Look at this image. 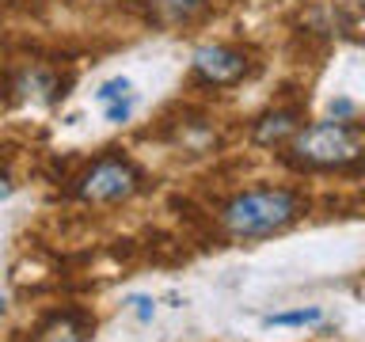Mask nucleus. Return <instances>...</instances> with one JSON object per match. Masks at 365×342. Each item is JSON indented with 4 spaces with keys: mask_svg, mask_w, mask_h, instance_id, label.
I'll list each match as a JSON object with an SVG mask.
<instances>
[{
    "mask_svg": "<svg viewBox=\"0 0 365 342\" xmlns=\"http://www.w3.org/2000/svg\"><path fill=\"white\" fill-rule=\"evenodd\" d=\"M255 73V61L244 46H232V42H210V46H198L190 57V80L198 88H210V91H221V88H236Z\"/></svg>",
    "mask_w": 365,
    "mask_h": 342,
    "instance_id": "20e7f679",
    "label": "nucleus"
},
{
    "mask_svg": "<svg viewBox=\"0 0 365 342\" xmlns=\"http://www.w3.org/2000/svg\"><path fill=\"white\" fill-rule=\"evenodd\" d=\"M301 130H304V114L301 110L297 107H274V110L259 114V118L251 122V141H255L259 148H278V152H285Z\"/></svg>",
    "mask_w": 365,
    "mask_h": 342,
    "instance_id": "423d86ee",
    "label": "nucleus"
},
{
    "mask_svg": "<svg viewBox=\"0 0 365 342\" xmlns=\"http://www.w3.org/2000/svg\"><path fill=\"white\" fill-rule=\"evenodd\" d=\"M324 323V308L304 304V308H285V312L262 316V327H319Z\"/></svg>",
    "mask_w": 365,
    "mask_h": 342,
    "instance_id": "1a4fd4ad",
    "label": "nucleus"
},
{
    "mask_svg": "<svg viewBox=\"0 0 365 342\" xmlns=\"http://www.w3.org/2000/svg\"><path fill=\"white\" fill-rule=\"evenodd\" d=\"M11 103H57L68 95V76L53 73L50 65H23L11 73Z\"/></svg>",
    "mask_w": 365,
    "mask_h": 342,
    "instance_id": "39448f33",
    "label": "nucleus"
},
{
    "mask_svg": "<svg viewBox=\"0 0 365 342\" xmlns=\"http://www.w3.org/2000/svg\"><path fill=\"white\" fill-rule=\"evenodd\" d=\"M282 160L293 171L304 175H346V171H361L365 167V133L354 122H312L293 137V145L282 152Z\"/></svg>",
    "mask_w": 365,
    "mask_h": 342,
    "instance_id": "f03ea898",
    "label": "nucleus"
},
{
    "mask_svg": "<svg viewBox=\"0 0 365 342\" xmlns=\"http://www.w3.org/2000/svg\"><path fill=\"white\" fill-rule=\"evenodd\" d=\"M304 213L308 198L297 187H251L217 209V228L236 244H255L289 232L297 221H304Z\"/></svg>",
    "mask_w": 365,
    "mask_h": 342,
    "instance_id": "f257e3e1",
    "label": "nucleus"
},
{
    "mask_svg": "<svg viewBox=\"0 0 365 342\" xmlns=\"http://www.w3.org/2000/svg\"><path fill=\"white\" fill-rule=\"evenodd\" d=\"M327 114L331 118H339V122H350L354 114H358V107H354V99H346V95H335L327 103Z\"/></svg>",
    "mask_w": 365,
    "mask_h": 342,
    "instance_id": "ddd939ff",
    "label": "nucleus"
},
{
    "mask_svg": "<svg viewBox=\"0 0 365 342\" xmlns=\"http://www.w3.org/2000/svg\"><path fill=\"white\" fill-rule=\"evenodd\" d=\"M91 338H96V316H88L84 308L50 312L34 327V342H91Z\"/></svg>",
    "mask_w": 365,
    "mask_h": 342,
    "instance_id": "0eeeda50",
    "label": "nucleus"
},
{
    "mask_svg": "<svg viewBox=\"0 0 365 342\" xmlns=\"http://www.w3.org/2000/svg\"><path fill=\"white\" fill-rule=\"evenodd\" d=\"M125 95H133V84L125 76H110V80H103V84L96 88V99L103 103V107H110V103H118Z\"/></svg>",
    "mask_w": 365,
    "mask_h": 342,
    "instance_id": "9d476101",
    "label": "nucleus"
},
{
    "mask_svg": "<svg viewBox=\"0 0 365 342\" xmlns=\"http://www.w3.org/2000/svg\"><path fill=\"white\" fill-rule=\"evenodd\" d=\"M133 110H137V95H125L118 103H110V107H103V118H107L110 125H125L133 118Z\"/></svg>",
    "mask_w": 365,
    "mask_h": 342,
    "instance_id": "f8f14e48",
    "label": "nucleus"
},
{
    "mask_svg": "<svg viewBox=\"0 0 365 342\" xmlns=\"http://www.w3.org/2000/svg\"><path fill=\"white\" fill-rule=\"evenodd\" d=\"M145 4L156 27H179V23H190L210 0H145Z\"/></svg>",
    "mask_w": 365,
    "mask_h": 342,
    "instance_id": "6e6552de",
    "label": "nucleus"
},
{
    "mask_svg": "<svg viewBox=\"0 0 365 342\" xmlns=\"http://www.w3.org/2000/svg\"><path fill=\"white\" fill-rule=\"evenodd\" d=\"M145 187V171L122 152H107L73 179V198L84 205H122Z\"/></svg>",
    "mask_w": 365,
    "mask_h": 342,
    "instance_id": "7ed1b4c3",
    "label": "nucleus"
},
{
    "mask_svg": "<svg viewBox=\"0 0 365 342\" xmlns=\"http://www.w3.org/2000/svg\"><path fill=\"white\" fill-rule=\"evenodd\" d=\"M125 312H130L137 323H153L156 301H153V296H145V293H133V296H125Z\"/></svg>",
    "mask_w": 365,
    "mask_h": 342,
    "instance_id": "9b49d317",
    "label": "nucleus"
}]
</instances>
